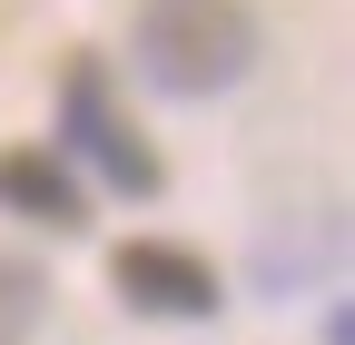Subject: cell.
<instances>
[{"label":"cell","instance_id":"6da1fadb","mask_svg":"<svg viewBox=\"0 0 355 345\" xmlns=\"http://www.w3.org/2000/svg\"><path fill=\"white\" fill-rule=\"evenodd\" d=\"M139 69L168 99H217L257 69V10L247 0H148L139 10Z\"/></svg>","mask_w":355,"mask_h":345},{"label":"cell","instance_id":"277c9868","mask_svg":"<svg viewBox=\"0 0 355 345\" xmlns=\"http://www.w3.org/2000/svg\"><path fill=\"white\" fill-rule=\"evenodd\" d=\"M0 207L79 227V178H69V158H60V148H10V158H0Z\"/></svg>","mask_w":355,"mask_h":345},{"label":"cell","instance_id":"7a4b0ae2","mask_svg":"<svg viewBox=\"0 0 355 345\" xmlns=\"http://www.w3.org/2000/svg\"><path fill=\"white\" fill-rule=\"evenodd\" d=\"M109 276H119V296L139 316H217V276L198 267L188 247H158V237H128L119 256H109Z\"/></svg>","mask_w":355,"mask_h":345},{"label":"cell","instance_id":"5b68a950","mask_svg":"<svg viewBox=\"0 0 355 345\" xmlns=\"http://www.w3.org/2000/svg\"><path fill=\"white\" fill-rule=\"evenodd\" d=\"M30 326H40V267L0 256V345H30Z\"/></svg>","mask_w":355,"mask_h":345},{"label":"cell","instance_id":"3957f363","mask_svg":"<svg viewBox=\"0 0 355 345\" xmlns=\"http://www.w3.org/2000/svg\"><path fill=\"white\" fill-rule=\"evenodd\" d=\"M69 139L99 158L119 188H158V158H148V148H139V139H128V128L109 118V99H99V69H79V79H69Z\"/></svg>","mask_w":355,"mask_h":345}]
</instances>
